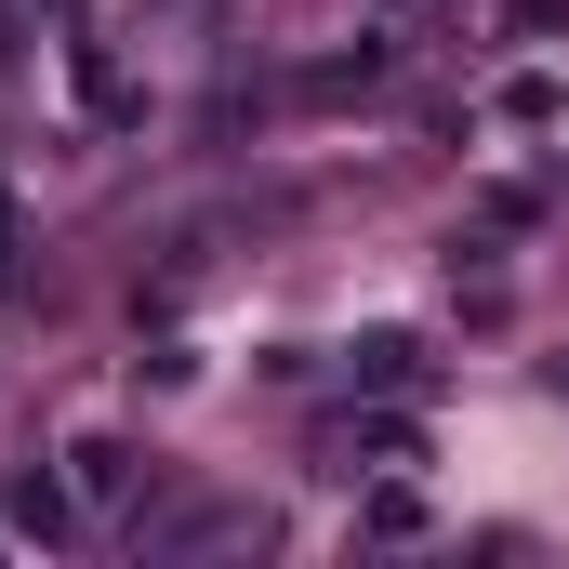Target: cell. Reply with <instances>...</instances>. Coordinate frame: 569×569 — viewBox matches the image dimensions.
I'll list each match as a JSON object with an SVG mask.
<instances>
[{"mask_svg": "<svg viewBox=\"0 0 569 569\" xmlns=\"http://www.w3.org/2000/svg\"><path fill=\"white\" fill-rule=\"evenodd\" d=\"M0 291H13V199H0Z\"/></svg>", "mask_w": 569, "mask_h": 569, "instance_id": "6da1fadb", "label": "cell"}]
</instances>
